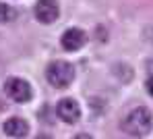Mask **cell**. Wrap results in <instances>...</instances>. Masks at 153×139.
Masks as SVG:
<instances>
[{
	"mask_svg": "<svg viewBox=\"0 0 153 139\" xmlns=\"http://www.w3.org/2000/svg\"><path fill=\"white\" fill-rule=\"evenodd\" d=\"M33 15H35V19H37L39 23L50 25V23H54V21L58 19L60 6H58L56 0H37V2H35V8H33Z\"/></svg>",
	"mask_w": 153,
	"mask_h": 139,
	"instance_id": "cell-4",
	"label": "cell"
},
{
	"mask_svg": "<svg viewBox=\"0 0 153 139\" xmlns=\"http://www.w3.org/2000/svg\"><path fill=\"white\" fill-rule=\"evenodd\" d=\"M15 17H17L15 8H10L8 4L0 2V23H8V21H13Z\"/></svg>",
	"mask_w": 153,
	"mask_h": 139,
	"instance_id": "cell-8",
	"label": "cell"
},
{
	"mask_svg": "<svg viewBox=\"0 0 153 139\" xmlns=\"http://www.w3.org/2000/svg\"><path fill=\"white\" fill-rule=\"evenodd\" d=\"M56 116L66 125H75L81 118V106L73 98H62L58 102V106H56Z\"/></svg>",
	"mask_w": 153,
	"mask_h": 139,
	"instance_id": "cell-5",
	"label": "cell"
},
{
	"mask_svg": "<svg viewBox=\"0 0 153 139\" xmlns=\"http://www.w3.org/2000/svg\"><path fill=\"white\" fill-rule=\"evenodd\" d=\"M147 91H149V93L153 96V75L149 77V79H147Z\"/></svg>",
	"mask_w": 153,
	"mask_h": 139,
	"instance_id": "cell-9",
	"label": "cell"
},
{
	"mask_svg": "<svg viewBox=\"0 0 153 139\" xmlns=\"http://www.w3.org/2000/svg\"><path fill=\"white\" fill-rule=\"evenodd\" d=\"M46 79L50 81V85H54L56 89L68 87L75 79V67L66 60H54L48 71H46Z\"/></svg>",
	"mask_w": 153,
	"mask_h": 139,
	"instance_id": "cell-2",
	"label": "cell"
},
{
	"mask_svg": "<svg viewBox=\"0 0 153 139\" xmlns=\"http://www.w3.org/2000/svg\"><path fill=\"white\" fill-rule=\"evenodd\" d=\"M60 44H62V48L66 50V52H76V50H81L85 44H87V35H85V31H81V29H66L64 33H62V40H60Z\"/></svg>",
	"mask_w": 153,
	"mask_h": 139,
	"instance_id": "cell-6",
	"label": "cell"
},
{
	"mask_svg": "<svg viewBox=\"0 0 153 139\" xmlns=\"http://www.w3.org/2000/svg\"><path fill=\"white\" fill-rule=\"evenodd\" d=\"M35 139H52V137H50V135H44V133H42V135H37Z\"/></svg>",
	"mask_w": 153,
	"mask_h": 139,
	"instance_id": "cell-11",
	"label": "cell"
},
{
	"mask_svg": "<svg viewBox=\"0 0 153 139\" xmlns=\"http://www.w3.org/2000/svg\"><path fill=\"white\" fill-rule=\"evenodd\" d=\"M4 133L8 135V137H25L27 133H29V125H27L25 118H19V116H13V118H8L6 123H4Z\"/></svg>",
	"mask_w": 153,
	"mask_h": 139,
	"instance_id": "cell-7",
	"label": "cell"
},
{
	"mask_svg": "<svg viewBox=\"0 0 153 139\" xmlns=\"http://www.w3.org/2000/svg\"><path fill=\"white\" fill-rule=\"evenodd\" d=\"M122 129L130 137H145V135H149V131L153 129L151 112L147 108H143V106L132 108L126 114V118L122 120Z\"/></svg>",
	"mask_w": 153,
	"mask_h": 139,
	"instance_id": "cell-1",
	"label": "cell"
},
{
	"mask_svg": "<svg viewBox=\"0 0 153 139\" xmlns=\"http://www.w3.org/2000/svg\"><path fill=\"white\" fill-rule=\"evenodd\" d=\"M75 139H93L89 133H79V135H75Z\"/></svg>",
	"mask_w": 153,
	"mask_h": 139,
	"instance_id": "cell-10",
	"label": "cell"
},
{
	"mask_svg": "<svg viewBox=\"0 0 153 139\" xmlns=\"http://www.w3.org/2000/svg\"><path fill=\"white\" fill-rule=\"evenodd\" d=\"M4 93H6L13 102H17V104H25V102H29V100L33 98L31 85L27 83L25 79H19V77H10V79L4 83Z\"/></svg>",
	"mask_w": 153,
	"mask_h": 139,
	"instance_id": "cell-3",
	"label": "cell"
}]
</instances>
